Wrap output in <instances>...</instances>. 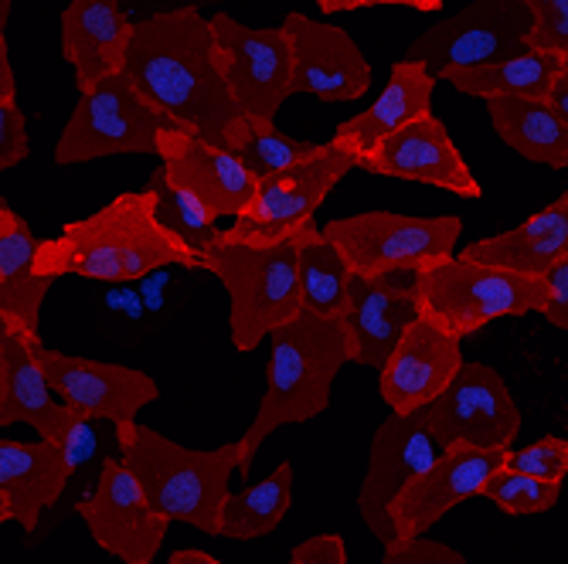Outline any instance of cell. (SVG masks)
<instances>
[{
	"instance_id": "obj_8",
	"label": "cell",
	"mask_w": 568,
	"mask_h": 564,
	"mask_svg": "<svg viewBox=\"0 0 568 564\" xmlns=\"http://www.w3.org/2000/svg\"><path fill=\"white\" fill-rule=\"evenodd\" d=\"M174 126L161 110H153L140 89L120 72L102 79L89 92H79V102L62 126L55 143V164H89L123 153H153L161 150V133Z\"/></svg>"
},
{
	"instance_id": "obj_28",
	"label": "cell",
	"mask_w": 568,
	"mask_h": 564,
	"mask_svg": "<svg viewBox=\"0 0 568 564\" xmlns=\"http://www.w3.org/2000/svg\"><path fill=\"white\" fill-rule=\"evenodd\" d=\"M487 113L497 136L518 157L551 171H568V123L551 99L500 95L487 102Z\"/></svg>"
},
{
	"instance_id": "obj_19",
	"label": "cell",
	"mask_w": 568,
	"mask_h": 564,
	"mask_svg": "<svg viewBox=\"0 0 568 564\" xmlns=\"http://www.w3.org/2000/svg\"><path fill=\"white\" fill-rule=\"evenodd\" d=\"M463 340L429 320H416L378 371V394L392 416H416L433 404L463 368Z\"/></svg>"
},
{
	"instance_id": "obj_42",
	"label": "cell",
	"mask_w": 568,
	"mask_h": 564,
	"mask_svg": "<svg viewBox=\"0 0 568 564\" xmlns=\"http://www.w3.org/2000/svg\"><path fill=\"white\" fill-rule=\"evenodd\" d=\"M133 4H146V14H171V11H204V8H215L219 0H133Z\"/></svg>"
},
{
	"instance_id": "obj_6",
	"label": "cell",
	"mask_w": 568,
	"mask_h": 564,
	"mask_svg": "<svg viewBox=\"0 0 568 564\" xmlns=\"http://www.w3.org/2000/svg\"><path fill=\"white\" fill-rule=\"evenodd\" d=\"M416 299L423 320L463 340L494 320L541 314L548 302V279L453 255L449 263L416 276Z\"/></svg>"
},
{
	"instance_id": "obj_49",
	"label": "cell",
	"mask_w": 568,
	"mask_h": 564,
	"mask_svg": "<svg viewBox=\"0 0 568 564\" xmlns=\"http://www.w3.org/2000/svg\"><path fill=\"white\" fill-rule=\"evenodd\" d=\"M561 75H568V59H565V65H561Z\"/></svg>"
},
{
	"instance_id": "obj_17",
	"label": "cell",
	"mask_w": 568,
	"mask_h": 564,
	"mask_svg": "<svg viewBox=\"0 0 568 564\" xmlns=\"http://www.w3.org/2000/svg\"><path fill=\"white\" fill-rule=\"evenodd\" d=\"M283 31L293 44V92H310L321 102H354L368 95L372 62L344 28L293 11Z\"/></svg>"
},
{
	"instance_id": "obj_7",
	"label": "cell",
	"mask_w": 568,
	"mask_h": 564,
	"mask_svg": "<svg viewBox=\"0 0 568 564\" xmlns=\"http://www.w3.org/2000/svg\"><path fill=\"white\" fill-rule=\"evenodd\" d=\"M324 238L344 255L354 276H419L456 255L463 218L436 215H395V212H361L347 218H331L321 225Z\"/></svg>"
},
{
	"instance_id": "obj_10",
	"label": "cell",
	"mask_w": 568,
	"mask_h": 564,
	"mask_svg": "<svg viewBox=\"0 0 568 564\" xmlns=\"http://www.w3.org/2000/svg\"><path fill=\"white\" fill-rule=\"evenodd\" d=\"M357 167V157L337 143H324L321 153L310 164L260 181L255 201L232 222V228H222L225 238L242 245H273L283 238L300 235L303 228L317 225L314 215L327 201V194Z\"/></svg>"
},
{
	"instance_id": "obj_14",
	"label": "cell",
	"mask_w": 568,
	"mask_h": 564,
	"mask_svg": "<svg viewBox=\"0 0 568 564\" xmlns=\"http://www.w3.org/2000/svg\"><path fill=\"white\" fill-rule=\"evenodd\" d=\"M443 452L446 445L439 442V435L426 425L419 412L392 416L388 422L378 425L372 439V452H368V473L357 490V510L365 527L382 541V547L395 544L392 503L412 480L429 473Z\"/></svg>"
},
{
	"instance_id": "obj_30",
	"label": "cell",
	"mask_w": 568,
	"mask_h": 564,
	"mask_svg": "<svg viewBox=\"0 0 568 564\" xmlns=\"http://www.w3.org/2000/svg\"><path fill=\"white\" fill-rule=\"evenodd\" d=\"M293 503V463H280L270 476L248 483L242 493H232L219 514V537L252 541L273 534Z\"/></svg>"
},
{
	"instance_id": "obj_44",
	"label": "cell",
	"mask_w": 568,
	"mask_h": 564,
	"mask_svg": "<svg viewBox=\"0 0 568 564\" xmlns=\"http://www.w3.org/2000/svg\"><path fill=\"white\" fill-rule=\"evenodd\" d=\"M378 0H317V8L324 14H344V11H361V8H375Z\"/></svg>"
},
{
	"instance_id": "obj_20",
	"label": "cell",
	"mask_w": 568,
	"mask_h": 564,
	"mask_svg": "<svg viewBox=\"0 0 568 564\" xmlns=\"http://www.w3.org/2000/svg\"><path fill=\"white\" fill-rule=\"evenodd\" d=\"M158 157L168 177L178 187L191 191L215 218H239L260 191V181L232 150L212 146L209 140L178 126H168L161 133Z\"/></svg>"
},
{
	"instance_id": "obj_31",
	"label": "cell",
	"mask_w": 568,
	"mask_h": 564,
	"mask_svg": "<svg viewBox=\"0 0 568 564\" xmlns=\"http://www.w3.org/2000/svg\"><path fill=\"white\" fill-rule=\"evenodd\" d=\"M351 283H354V273L344 263V255L324 238L321 225H314L303 235V245H300L303 310L324 320H344L351 306Z\"/></svg>"
},
{
	"instance_id": "obj_12",
	"label": "cell",
	"mask_w": 568,
	"mask_h": 564,
	"mask_svg": "<svg viewBox=\"0 0 568 564\" xmlns=\"http://www.w3.org/2000/svg\"><path fill=\"white\" fill-rule=\"evenodd\" d=\"M419 416L446 449H510L521 432V408L514 404L507 381L480 361H463L449 388Z\"/></svg>"
},
{
	"instance_id": "obj_13",
	"label": "cell",
	"mask_w": 568,
	"mask_h": 564,
	"mask_svg": "<svg viewBox=\"0 0 568 564\" xmlns=\"http://www.w3.org/2000/svg\"><path fill=\"white\" fill-rule=\"evenodd\" d=\"M75 514L85 521L89 537L123 564H153L171 527V521L150 506L120 455L102 459L99 483L92 496L75 503Z\"/></svg>"
},
{
	"instance_id": "obj_22",
	"label": "cell",
	"mask_w": 568,
	"mask_h": 564,
	"mask_svg": "<svg viewBox=\"0 0 568 564\" xmlns=\"http://www.w3.org/2000/svg\"><path fill=\"white\" fill-rule=\"evenodd\" d=\"M34 340L0 327V425H31L38 439L65 445L69 432L79 425V412L55 394L44 368L31 350Z\"/></svg>"
},
{
	"instance_id": "obj_37",
	"label": "cell",
	"mask_w": 568,
	"mask_h": 564,
	"mask_svg": "<svg viewBox=\"0 0 568 564\" xmlns=\"http://www.w3.org/2000/svg\"><path fill=\"white\" fill-rule=\"evenodd\" d=\"M382 564H470L456 547L429 537H412V541H395L385 547Z\"/></svg>"
},
{
	"instance_id": "obj_45",
	"label": "cell",
	"mask_w": 568,
	"mask_h": 564,
	"mask_svg": "<svg viewBox=\"0 0 568 564\" xmlns=\"http://www.w3.org/2000/svg\"><path fill=\"white\" fill-rule=\"evenodd\" d=\"M168 564H222V561L212 557L209 551H191V547H184V551H174Z\"/></svg>"
},
{
	"instance_id": "obj_33",
	"label": "cell",
	"mask_w": 568,
	"mask_h": 564,
	"mask_svg": "<svg viewBox=\"0 0 568 564\" xmlns=\"http://www.w3.org/2000/svg\"><path fill=\"white\" fill-rule=\"evenodd\" d=\"M321 146L324 143L296 140V136L276 130L273 120H248L245 140L232 153L252 171L255 181H270V177H283V174L310 164L321 153Z\"/></svg>"
},
{
	"instance_id": "obj_2",
	"label": "cell",
	"mask_w": 568,
	"mask_h": 564,
	"mask_svg": "<svg viewBox=\"0 0 568 564\" xmlns=\"http://www.w3.org/2000/svg\"><path fill=\"white\" fill-rule=\"evenodd\" d=\"M168 266L201 269L194 255L158 225L146 191L116 194L106 208L69 222L59 238H41L38 248V269L48 279L133 283Z\"/></svg>"
},
{
	"instance_id": "obj_40",
	"label": "cell",
	"mask_w": 568,
	"mask_h": 564,
	"mask_svg": "<svg viewBox=\"0 0 568 564\" xmlns=\"http://www.w3.org/2000/svg\"><path fill=\"white\" fill-rule=\"evenodd\" d=\"M541 317L551 327H558V330L568 334V259L548 273V302H545Z\"/></svg>"
},
{
	"instance_id": "obj_43",
	"label": "cell",
	"mask_w": 568,
	"mask_h": 564,
	"mask_svg": "<svg viewBox=\"0 0 568 564\" xmlns=\"http://www.w3.org/2000/svg\"><path fill=\"white\" fill-rule=\"evenodd\" d=\"M0 102H18V82L8 55V34H0Z\"/></svg>"
},
{
	"instance_id": "obj_5",
	"label": "cell",
	"mask_w": 568,
	"mask_h": 564,
	"mask_svg": "<svg viewBox=\"0 0 568 564\" xmlns=\"http://www.w3.org/2000/svg\"><path fill=\"white\" fill-rule=\"evenodd\" d=\"M310 228L273 245H242L222 232L204 252L201 269L212 273L229 296V334L235 350H255L300 317V245Z\"/></svg>"
},
{
	"instance_id": "obj_9",
	"label": "cell",
	"mask_w": 568,
	"mask_h": 564,
	"mask_svg": "<svg viewBox=\"0 0 568 564\" xmlns=\"http://www.w3.org/2000/svg\"><path fill=\"white\" fill-rule=\"evenodd\" d=\"M531 11L525 0H470L467 8L426 28L408 44L405 59L426 65L436 82L456 72L494 65L528 48Z\"/></svg>"
},
{
	"instance_id": "obj_24",
	"label": "cell",
	"mask_w": 568,
	"mask_h": 564,
	"mask_svg": "<svg viewBox=\"0 0 568 564\" xmlns=\"http://www.w3.org/2000/svg\"><path fill=\"white\" fill-rule=\"evenodd\" d=\"M69 476L72 466L62 445L48 439H4L0 442V521L34 534L44 510L62 500Z\"/></svg>"
},
{
	"instance_id": "obj_3",
	"label": "cell",
	"mask_w": 568,
	"mask_h": 564,
	"mask_svg": "<svg viewBox=\"0 0 568 564\" xmlns=\"http://www.w3.org/2000/svg\"><path fill=\"white\" fill-rule=\"evenodd\" d=\"M351 365L341 320H324L300 310V317L270 337L266 391L252 425L242 432V476H248L260 445L283 425H300L327 412L334 381Z\"/></svg>"
},
{
	"instance_id": "obj_46",
	"label": "cell",
	"mask_w": 568,
	"mask_h": 564,
	"mask_svg": "<svg viewBox=\"0 0 568 564\" xmlns=\"http://www.w3.org/2000/svg\"><path fill=\"white\" fill-rule=\"evenodd\" d=\"M378 4H395V8H412V11H439L443 0H378Z\"/></svg>"
},
{
	"instance_id": "obj_48",
	"label": "cell",
	"mask_w": 568,
	"mask_h": 564,
	"mask_svg": "<svg viewBox=\"0 0 568 564\" xmlns=\"http://www.w3.org/2000/svg\"><path fill=\"white\" fill-rule=\"evenodd\" d=\"M11 11H14V0H0V31H8Z\"/></svg>"
},
{
	"instance_id": "obj_4",
	"label": "cell",
	"mask_w": 568,
	"mask_h": 564,
	"mask_svg": "<svg viewBox=\"0 0 568 564\" xmlns=\"http://www.w3.org/2000/svg\"><path fill=\"white\" fill-rule=\"evenodd\" d=\"M116 445L161 517L184 521L201 534L219 537L222 503L232 496L229 480L242 470L239 439L215 449H191L150 425L123 422L116 425Z\"/></svg>"
},
{
	"instance_id": "obj_18",
	"label": "cell",
	"mask_w": 568,
	"mask_h": 564,
	"mask_svg": "<svg viewBox=\"0 0 568 564\" xmlns=\"http://www.w3.org/2000/svg\"><path fill=\"white\" fill-rule=\"evenodd\" d=\"M357 167L378 177H392V181L443 187L467 201L484 197V187L470 174V164L463 161V153L456 150L449 130L433 113L423 116L419 123L405 126L402 133H395L372 153H365V157L357 161Z\"/></svg>"
},
{
	"instance_id": "obj_34",
	"label": "cell",
	"mask_w": 568,
	"mask_h": 564,
	"mask_svg": "<svg viewBox=\"0 0 568 564\" xmlns=\"http://www.w3.org/2000/svg\"><path fill=\"white\" fill-rule=\"evenodd\" d=\"M484 500H490L500 514L507 517H535V514H548V510L558 503L561 496V483H548V480H535L528 473H518L510 466H500L490 483L480 493Z\"/></svg>"
},
{
	"instance_id": "obj_32",
	"label": "cell",
	"mask_w": 568,
	"mask_h": 564,
	"mask_svg": "<svg viewBox=\"0 0 568 564\" xmlns=\"http://www.w3.org/2000/svg\"><path fill=\"white\" fill-rule=\"evenodd\" d=\"M143 191L153 197V218H158V225L171 238H178L194 255V259L201 263L204 252H209L219 242V235H222V228H215L219 218L209 208H204V204L191 191L178 187L168 177L164 167L150 171V181H146Z\"/></svg>"
},
{
	"instance_id": "obj_38",
	"label": "cell",
	"mask_w": 568,
	"mask_h": 564,
	"mask_svg": "<svg viewBox=\"0 0 568 564\" xmlns=\"http://www.w3.org/2000/svg\"><path fill=\"white\" fill-rule=\"evenodd\" d=\"M31 153L28 120L18 102H0V171H11Z\"/></svg>"
},
{
	"instance_id": "obj_47",
	"label": "cell",
	"mask_w": 568,
	"mask_h": 564,
	"mask_svg": "<svg viewBox=\"0 0 568 564\" xmlns=\"http://www.w3.org/2000/svg\"><path fill=\"white\" fill-rule=\"evenodd\" d=\"M551 102L558 106V113L565 116V123H568V75H561L558 82H555V89H551Z\"/></svg>"
},
{
	"instance_id": "obj_35",
	"label": "cell",
	"mask_w": 568,
	"mask_h": 564,
	"mask_svg": "<svg viewBox=\"0 0 568 564\" xmlns=\"http://www.w3.org/2000/svg\"><path fill=\"white\" fill-rule=\"evenodd\" d=\"M510 470L528 473L535 480H548V483H565L568 476V439L561 435H545L525 449H510L507 459Z\"/></svg>"
},
{
	"instance_id": "obj_27",
	"label": "cell",
	"mask_w": 568,
	"mask_h": 564,
	"mask_svg": "<svg viewBox=\"0 0 568 564\" xmlns=\"http://www.w3.org/2000/svg\"><path fill=\"white\" fill-rule=\"evenodd\" d=\"M31 225L0 201V327H11L28 340H41V302L55 279L41 276Z\"/></svg>"
},
{
	"instance_id": "obj_29",
	"label": "cell",
	"mask_w": 568,
	"mask_h": 564,
	"mask_svg": "<svg viewBox=\"0 0 568 564\" xmlns=\"http://www.w3.org/2000/svg\"><path fill=\"white\" fill-rule=\"evenodd\" d=\"M561 65L565 59L548 55V51L538 48H521L514 55L484 65V69H470V72H456L446 82L474 99H500V95H525V99H551L555 82L561 79Z\"/></svg>"
},
{
	"instance_id": "obj_36",
	"label": "cell",
	"mask_w": 568,
	"mask_h": 564,
	"mask_svg": "<svg viewBox=\"0 0 568 564\" xmlns=\"http://www.w3.org/2000/svg\"><path fill=\"white\" fill-rule=\"evenodd\" d=\"M525 4L531 11L528 44L568 59V0H525Z\"/></svg>"
},
{
	"instance_id": "obj_11",
	"label": "cell",
	"mask_w": 568,
	"mask_h": 564,
	"mask_svg": "<svg viewBox=\"0 0 568 564\" xmlns=\"http://www.w3.org/2000/svg\"><path fill=\"white\" fill-rule=\"evenodd\" d=\"M225 82L248 120H276L293 92V44L280 28H248L225 11L212 14Z\"/></svg>"
},
{
	"instance_id": "obj_39",
	"label": "cell",
	"mask_w": 568,
	"mask_h": 564,
	"mask_svg": "<svg viewBox=\"0 0 568 564\" xmlns=\"http://www.w3.org/2000/svg\"><path fill=\"white\" fill-rule=\"evenodd\" d=\"M290 564H347V547L341 534L306 537L290 551Z\"/></svg>"
},
{
	"instance_id": "obj_25",
	"label": "cell",
	"mask_w": 568,
	"mask_h": 564,
	"mask_svg": "<svg viewBox=\"0 0 568 564\" xmlns=\"http://www.w3.org/2000/svg\"><path fill=\"white\" fill-rule=\"evenodd\" d=\"M433 92H436V75L419 62L402 59L392 65L388 85L382 89V95L372 102L368 110H361L357 116L344 120L334 130L331 143H337L341 150L354 153V157L361 161L365 153H372L375 146H382L385 140H392L405 126L429 116L433 113Z\"/></svg>"
},
{
	"instance_id": "obj_1",
	"label": "cell",
	"mask_w": 568,
	"mask_h": 564,
	"mask_svg": "<svg viewBox=\"0 0 568 564\" xmlns=\"http://www.w3.org/2000/svg\"><path fill=\"white\" fill-rule=\"evenodd\" d=\"M123 75L178 130H187L222 150H239L245 140L248 116L239 110L225 82L212 18L201 11L140 18Z\"/></svg>"
},
{
	"instance_id": "obj_16",
	"label": "cell",
	"mask_w": 568,
	"mask_h": 564,
	"mask_svg": "<svg viewBox=\"0 0 568 564\" xmlns=\"http://www.w3.org/2000/svg\"><path fill=\"white\" fill-rule=\"evenodd\" d=\"M510 449H470V445H449L429 473L412 480L398 500L392 503V527L395 541L423 537L429 527L443 521L453 506L480 496L490 476L507 466Z\"/></svg>"
},
{
	"instance_id": "obj_21",
	"label": "cell",
	"mask_w": 568,
	"mask_h": 564,
	"mask_svg": "<svg viewBox=\"0 0 568 564\" xmlns=\"http://www.w3.org/2000/svg\"><path fill=\"white\" fill-rule=\"evenodd\" d=\"M416 320H419L416 276H408V273L405 276H378V279L354 276L351 306L341 320L351 365H365V368L382 371Z\"/></svg>"
},
{
	"instance_id": "obj_26",
	"label": "cell",
	"mask_w": 568,
	"mask_h": 564,
	"mask_svg": "<svg viewBox=\"0 0 568 564\" xmlns=\"http://www.w3.org/2000/svg\"><path fill=\"white\" fill-rule=\"evenodd\" d=\"M459 255L480 266L548 279V273L568 259V191H561L551 204H545L541 212H535L521 225L500 235L477 238Z\"/></svg>"
},
{
	"instance_id": "obj_15",
	"label": "cell",
	"mask_w": 568,
	"mask_h": 564,
	"mask_svg": "<svg viewBox=\"0 0 568 564\" xmlns=\"http://www.w3.org/2000/svg\"><path fill=\"white\" fill-rule=\"evenodd\" d=\"M31 350L38 357V365L44 368L51 388H55V394L72 412L85 419H106L113 425L136 422L143 408L161 398L158 381L136 368L62 353L44 347L41 340H34Z\"/></svg>"
},
{
	"instance_id": "obj_23",
	"label": "cell",
	"mask_w": 568,
	"mask_h": 564,
	"mask_svg": "<svg viewBox=\"0 0 568 564\" xmlns=\"http://www.w3.org/2000/svg\"><path fill=\"white\" fill-rule=\"evenodd\" d=\"M133 31L126 0H72L62 11V59L75 72L79 92L126 69Z\"/></svg>"
},
{
	"instance_id": "obj_41",
	"label": "cell",
	"mask_w": 568,
	"mask_h": 564,
	"mask_svg": "<svg viewBox=\"0 0 568 564\" xmlns=\"http://www.w3.org/2000/svg\"><path fill=\"white\" fill-rule=\"evenodd\" d=\"M65 459H69V466H72V473L85 463V459L95 452V432H92V425H89V419H79V425L69 432V439H65Z\"/></svg>"
}]
</instances>
